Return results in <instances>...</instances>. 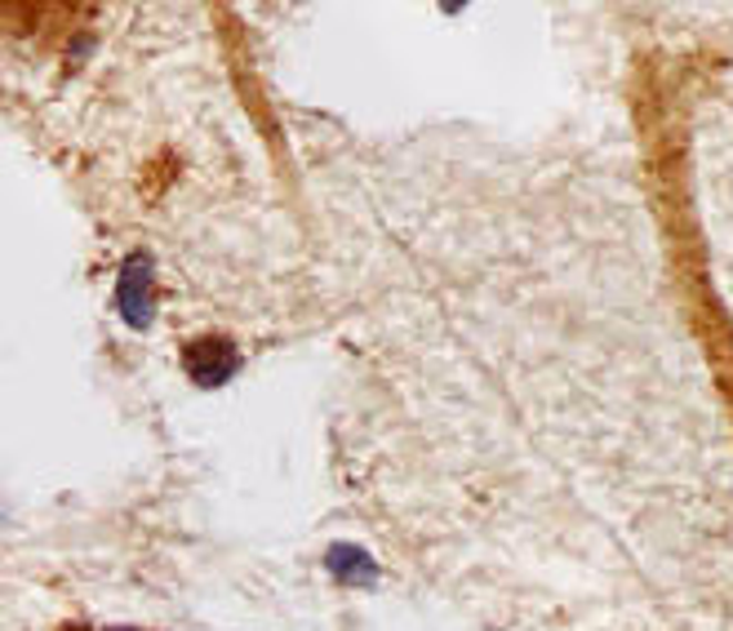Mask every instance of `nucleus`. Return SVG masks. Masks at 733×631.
<instances>
[{"instance_id": "obj_4", "label": "nucleus", "mask_w": 733, "mask_h": 631, "mask_svg": "<svg viewBox=\"0 0 733 631\" xmlns=\"http://www.w3.org/2000/svg\"><path fill=\"white\" fill-rule=\"evenodd\" d=\"M116 631H130V627H116Z\"/></svg>"}, {"instance_id": "obj_1", "label": "nucleus", "mask_w": 733, "mask_h": 631, "mask_svg": "<svg viewBox=\"0 0 733 631\" xmlns=\"http://www.w3.org/2000/svg\"><path fill=\"white\" fill-rule=\"evenodd\" d=\"M116 302H121L125 325H134V330H147L152 325V271H147V258H130L125 262Z\"/></svg>"}, {"instance_id": "obj_3", "label": "nucleus", "mask_w": 733, "mask_h": 631, "mask_svg": "<svg viewBox=\"0 0 733 631\" xmlns=\"http://www.w3.org/2000/svg\"><path fill=\"white\" fill-rule=\"evenodd\" d=\"M324 565H329V569H333L342 582H374V578H379L374 560L364 556V551H355V547H329Z\"/></svg>"}, {"instance_id": "obj_2", "label": "nucleus", "mask_w": 733, "mask_h": 631, "mask_svg": "<svg viewBox=\"0 0 733 631\" xmlns=\"http://www.w3.org/2000/svg\"><path fill=\"white\" fill-rule=\"evenodd\" d=\"M187 370L200 379V383H223L231 370H236V348L231 343H214V339H200L192 352H187Z\"/></svg>"}]
</instances>
